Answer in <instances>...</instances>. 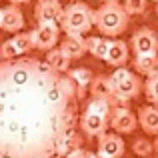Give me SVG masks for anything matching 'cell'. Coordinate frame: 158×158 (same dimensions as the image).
<instances>
[{
  "mask_svg": "<svg viewBox=\"0 0 158 158\" xmlns=\"http://www.w3.org/2000/svg\"><path fill=\"white\" fill-rule=\"evenodd\" d=\"M46 60L0 58V158H62L80 148V90Z\"/></svg>",
  "mask_w": 158,
  "mask_h": 158,
  "instance_id": "6da1fadb",
  "label": "cell"
},
{
  "mask_svg": "<svg viewBox=\"0 0 158 158\" xmlns=\"http://www.w3.org/2000/svg\"><path fill=\"white\" fill-rule=\"evenodd\" d=\"M128 12L118 0L104 2L98 10H94V26L104 36H118L128 26Z\"/></svg>",
  "mask_w": 158,
  "mask_h": 158,
  "instance_id": "7a4b0ae2",
  "label": "cell"
},
{
  "mask_svg": "<svg viewBox=\"0 0 158 158\" xmlns=\"http://www.w3.org/2000/svg\"><path fill=\"white\" fill-rule=\"evenodd\" d=\"M94 24V10L84 2H74L64 8L60 26L66 34H84Z\"/></svg>",
  "mask_w": 158,
  "mask_h": 158,
  "instance_id": "3957f363",
  "label": "cell"
},
{
  "mask_svg": "<svg viewBox=\"0 0 158 158\" xmlns=\"http://www.w3.org/2000/svg\"><path fill=\"white\" fill-rule=\"evenodd\" d=\"M110 82H112V88H114V94L118 96V100L122 102V104L140 94L138 76H134V74H132L130 70H126L124 66H118V68L112 72Z\"/></svg>",
  "mask_w": 158,
  "mask_h": 158,
  "instance_id": "277c9868",
  "label": "cell"
},
{
  "mask_svg": "<svg viewBox=\"0 0 158 158\" xmlns=\"http://www.w3.org/2000/svg\"><path fill=\"white\" fill-rule=\"evenodd\" d=\"M58 34H60V28L58 24H38L34 30L30 32L32 36V46L38 48V50H50L58 44Z\"/></svg>",
  "mask_w": 158,
  "mask_h": 158,
  "instance_id": "5b68a950",
  "label": "cell"
},
{
  "mask_svg": "<svg viewBox=\"0 0 158 158\" xmlns=\"http://www.w3.org/2000/svg\"><path fill=\"white\" fill-rule=\"evenodd\" d=\"M32 46V36L30 32L28 34H24V32H20V34L12 36V38H8L6 42L0 44V58H16V56H24Z\"/></svg>",
  "mask_w": 158,
  "mask_h": 158,
  "instance_id": "8992f818",
  "label": "cell"
},
{
  "mask_svg": "<svg viewBox=\"0 0 158 158\" xmlns=\"http://www.w3.org/2000/svg\"><path fill=\"white\" fill-rule=\"evenodd\" d=\"M110 126L114 128L118 134H130L138 126V118L134 116V112L128 110L126 106H116L110 114Z\"/></svg>",
  "mask_w": 158,
  "mask_h": 158,
  "instance_id": "52a82bcc",
  "label": "cell"
},
{
  "mask_svg": "<svg viewBox=\"0 0 158 158\" xmlns=\"http://www.w3.org/2000/svg\"><path fill=\"white\" fill-rule=\"evenodd\" d=\"M64 8L60 6L58 0H38L34 8V18L38 24H58L62 18Z\"/></svg>",
  "mask_w": 158,
  "mask_h": 158,
  "instance_id": "ba28073f",
  "label": "cell"
},
{
  "mask_svg": "<svg viewBox=\"0 0 158 158\" xmlns=\"http://www.w3.org/2000/svg\"><path fill=\"white\" fill-rule=\"evenodd\" d=\"M108 126H110V116L98 114V112L84 110V114H82V118H80V128L84 130V134H88V136L104 134Z\"/></svg>",
  "mask_w": 158,
  "mask_h": 158,
  "instance_id": "9c48e42d",
  "label": "cell"
},
{
  "mask_svg": "<svg viewBox=\"0 0 158 158\" xmlns=\"http://www.w3.org/2000/svg\"><path fill=\"white\" fill-rule=\"evenodd\" d=\"M134 54H154L158 52V36L148 28H140L130 40Z\"/></svg>",
  "mask_w": 158,
  "mask_h": 158,
  "instance_id": "30bf717a",
  "label": "cell"
},
{
  "mask_svg": "<svg viewBox=\"0 0 158 158\" xmlns=\"http://www.w3.org/2000/svg\"><path fill=\"white\" fill-rule=\"evenodd\" d=\"M98 152H102V154L110 156V158H120L124 154V150H126V146H124V140L120 138L118 134H100L98 136Z\"/></svg>",
  "mask_w": 158,
  "mask_h": 158,
  "instance_id": "8fae6325",
  "label": "cell"
},
{
  "mask_svg": "<svg viewBox=\"0 0 158 158\" xmlns=\"http://www.w3.org/2000/svg\"><path fill=\"white\" fill-rule=\"evenodd\" d=\"M0 28L6 32H20V28H24V16L20 12V8H16V4H12L8 8H2Z\"/></svg>",
  "mask_w": 158,
  "mask_h": 158,
  "instance_id": "7c38bea8",
  "label": "cell"
},
{
  "mask_svg": "<svg viewBox=\"0 0 158 158\" xmlns=\"http://www.w3.org/2000/svg\"><path fill=\"white\" fill-rule=\"evenodd\" d=\"M90 92L92 96H100V98H106L110 100L114 106H122V102L118 100V96L114 94V88H112V82H110V76H96L92 78L90 82Z\"/></svg>",
  "mask_w": 158,
  "mask_h": 158,
  "instance_id": "4fadbf2b",
  "label": "cell"
},
{
  "mask_svg": "<svg viewBox=\"0 0 158 158\" xmlns=\"http://www.w3.org/2000/svg\"><path fill=\"white\" fill-rule=\"evenodd\" d=\"M104 60L110 66L118 68V66H124L128 60V44L124 40H110V46H108V54Z\"/></svg>",
  "mask_w": 158,
  "mask_h": 158,
  "instance_id": "5bb4252c",
  "label": "cell"
},
{
  "mask_svg": "<svg viewBox=\"0 0 158 158\" xmlns=\"http://www.w3.org/2000/svg\"><path fill=\"white\" fill-rule=\"evenodd\" d=\"M60 48L70 60H74L86 52V40L82 38V34H66V38L60 42Z\"/></svg>",
  "mask_w": 158,
  "mask_h": 158,
  "instance_id": "9a60e30c",
  "label": "cell"
},
{
  "mask_svg": "<svg viewBox=\"0 0 158 158\" xmlns=\"http://www.w3.org/2000/svg\"><path fill=\"white\" fill-rule=\"evenodd\" d=\"M138 124L146 134H158V108L154 106H142L138 114Z\"/></svg>",
  "mask_w": 158,
  "mask_h": 158,
  "instance_id": "2e32d148",
  "label": "cell"
},
{
  "mask_svg": "<svg viewBox=\"0 0 158 158\" xmlns=\"http://www.w3.org/2000/svg\"><path fill=\"white\" fill-rule=\"evenodd\" d=\"M134 68H136V72L146 74V76L150 72H154V70H158V52H154V54H136Z\"/></svg>",
  "mask_w": 158,
  "mask_h": 158,
  "instance_id": "e0dca14e",
  "label": "cell"
},
{
  "mask_svg": "<svg viewBox=\"0 0 158 158\" xmlns=\"http://www.w3.org/2000/svg\"><path fill=\"white\" fill-rule=\"evenodd\" d=\"M46 62L56 72H68V68H70V58L64 54L62 48H50L46 54Z\"/></svg>",
  "mask_w": 158,
  "mask_h": 158,
  "instance_id": "ac0fdd59",
  "label": "cell"
},
{
  "mask_svg": "<svg viewBox=\"0 0 158 158\" xmlns=\"http://www.w3.org/2000/svg\"><path fill=\"white\" fill-rule=\"evenodd\" d=\"M108 46H110V40L100 38V36H90V38H86V52H90L94 58L104 60L106 54H108Z\"/></svg>",
  "mask_w": 158,
  "mask_h": 158,
  "instance_id": "d6986e66",
  "label": "cell"
},
{
  "mask_svg": "<svg viewBox=\"0 0 158 158\" xmlns=\"http://www.w3.org/2000/svg\"><path fill=\"white\" fill-rule=\"evenodd\" d=\"M68 76L74 80V84L78 86L80 90H86L92 82V72L88 68H74V70H68Z\"/></svg>",
  "mask_w": 158,
  "mask_h": 158,
  "instance_id": "ffe728a7",
  "label": "cell"
},
{
  "mask_svg": "<svg viewBox=\"0 0 158 158\" xmlns=\"http://www.w3.org/2000/svg\"><path fill=\"white\" fill-rule=\"evenodd\" d=\"M144 92H146V98L152 102V104L158 106V70L148 74L146 84H144Z\"/></svg>",
  "mask_w": 158,
  "mask_h": 158,
  "instance_id": "44dd1931",
  "label": "cell"
},
{
  "mask_svg": "<svg viewBox=\"0 0 158 158\" xmlns=\"http://www.w3.org/2000/svg\"><path fill=\"white\" fill-rule=\"evenodd\" d=\"M132 150H134L136 156H150L152 150H154V144L146 138H136L134 144H132Z\"/></svg>",
  "mask_w": 158,
  "mask_h": 158,
  "instance_id": "7402d4cb",
  "label": "cell"
},
{
  "mask_svg": "<svg viewBox=\"0 0 158 158\" xmlns=\"http://www.w3.org/2000/svg\"><path fill=\"white\" fill-rule=\"evenodd\" d=\"M124 8H126L128 14H142L146 10V0H126L124 2Z\"/></svg>",
  "mask_w": 158,
  "mask_h": 158,
  "instance_id": "603a6c76",
  "label": "cell"
},
{
  "mask_svg": "<svg viewBox=\"0 0 158 158\" xmlns=\"http://www.w3.org/2000/svg\"><path fill=\"white\" fill-rule=\"evenodd\" d=\"M94 154L92 152H88V150H82V148H76V150H72V152H68L64 158H92Z\"/></svg>",
  "mask_w": 158,
  "mask_h": 158,
  "instance_id": "cb8c5ba5",
  "label": "cell"
},
{
  "mask_svg": "<svg viewBox=\"0 0 158 158\" xmlns=\"http://www.w3.org/2000/svg\"><path fill=\"white\" fill-rule=\"evenodd\" d=\"M30 2V0H10V4H26Z\"/></svg>",
  "mask_w": 158,
  "mask_h": 158,
  "instance_id": "d4e9b609",
  "label": "cell"
},
{
  "mask_svg": "<svg viewBox=\"0 0 158 158\" xmlns=\"http://www.w3.org/2000/svg\"><path fill=\"white\" fill-rule=\"evenodd\" d=\"M92 158H110V156H106V154H102V152H96Z\"/></svg>",
  "mask_w": 158,
  "mask_h": 158,
  "instance_id": "484cf974",
  "label": "cell"
},
{
  "mask_svg": "<svg viewBox=\"0 0 158 158\" xmlns=\"http://www.w3.org/2000/svg\"><path fill=\"white\" fill-rule=\"evenodd\" d=\"M154 150L158 152V134H156V142H154Z\"/></svg>",
  "mask_w": 158,
  "mask_h": 158,
  "instance_id": "4316f807",
  "label": "cell"
},
{
  "mask_svg": "<svg viewBox=\"0 0 158 158\" xmlns=\"http://www.w3.org/2000/svg\"><path fill=\"white\" fill-rule=\"evenodd\" d=\"M104 2H110V0H104Z\"/></svg>",
  "mask_w": 158,
  "mask_h": 158,
  "instance_id": "83f0119b",
  "label": "cell"
},
{
  "mask_svg": "<svg viewBox=\"0 0 158 158\" xmlns=\"http://www.w3.org/2000/svg\"><path fill=\"white\" fill-rule=\"evenodd\" d=\"M0 14H2V10H0Z\"/></svg>",
  "mask_w": 158,
  "mask_h": 158,
  "instance_id": "f1b7e54d",
  "label": "cell"
}]
</instances>
